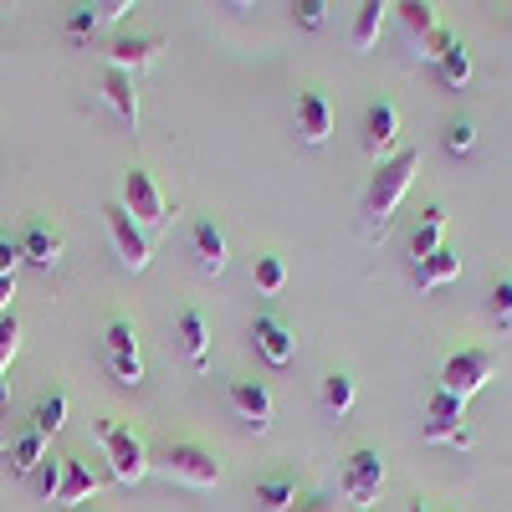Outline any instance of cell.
<instances>
[{"instance_id":"ba28073f","label":"cell","mask_w":512,"mask_h":512,"mask_svg":"<svg viewBox=\"0 0 512 512\" xmlns=\"http://www.w3.org/2000/svg\"><path fill=\"white\" fill-rule=\"evenodd\" d=\"M123 210H128V216H134L144 231L164 226V195H159V185H154L149 169H128V175H123Z\"/></svg>"},{"instance_id":"ab89813d","label":"cell","mask_w":512,"mask_h":512,"mask_svg":"<svg viewBox=\"0 0 512 512\" xmlns=\"http://www.w3.org/2000/svg\"><path fill=\"white\" fill-rule=\"evenodd\" d=\"M6 400H11V384H6V379H0V410H6Z\"/></svg>"},{"instance_id":"d4e9b609","label":"cell","mask_w":512,"mask_h":512,"mask_svg":"<svg viewBox=\"0 0 512 512\" xmlns=\"http://www.w3.org/2000/svg\"><path fill=\"white\" fill-rule=\"evenodd\" d=\"M256 502H262V512H292V502H297V477H292V472L262 477V482H256Z\"/></svg>"},{"instance_id":"4dcf8cb0","label":"cell","mask_w":512,"mask_h":512,"mask_svg":"<svg viewBox=\"0 0 512 512\" xmlns=\"http://www.w3.org/2000/svg\"><path fill=\"white\" fill-rule=\"evenodd\" d=\"M103 26H98V6H72V16H67V36L72 41H93Z\"/></svg>"},{"instance_id":"8fae6325","label":"cell","mask_w":512,"mask_h":512,"mask_svg":"<svg viewBox=\"0 0 512 512\" xmlns=\"http://www.w3.org/2000/svg\"><path fill=\"white\" fill-rule=\"evenodd\" d=\"M164 52V36L154 31H139V36H113V47H108V67L118 72H144L149 62H159Z\"/></svg>"},{"instance_id":"7402d4cb","label":"cell","mask_w":512,"mask_h":512,"mask_svg":"<svg viewBox=\"0 0 512 512\" xmlns=\"http://www.w3.org/2000/svg\"><path fill=\"white\" fill-rule=\"evenodd\" d=\"M6 461H11V472H16V477H31L36 466L47 461V436H41V431H21V436L11 441Z\"/></svg>"},{"instance_id":"277c9868","label":"cell","mask_w":512,"mask_h":512,"mask_svg":"<svg viewBox=\"0 0 512 512\" xmlns=\"http://www.w3.org/2000/svg\"><path fill=\"white\" fill-rule=\"evenodd\" d=\"M420 441H441V446H472V425H466V400L436 390L431 405L420 415Z\"/></svg>"},{"instance_id":"74e56055","label":"cell","mask_w":512,"mask_h":512,"mask_svg":"<svg viewBox=\"0 0 512 512\" xmlns=\"http://www.w3.org/2000/svg\"><path fill=\"white\" fill-rule=\"evenodd\" d=\"M128 16V0H108V6H98V26H113Z\"/></svg>"},{"instance_id":"d6986e66","label":"cell","mask_w":512,"mask_h":512,"mask_svg":"<svg viewBox=\"0 0 512 512\" xmlns=\"http://www.w3.org/2000/svg\"><path fill=\"white\" fill-rule=\"evenodd\" d=\"M88 497H98V477H93L82 461L62 456V487H57V507H77V502H88Z\"/></svg>"},{"instance_id":"1f68e13d","label":"cell","mask_w":512,"mask_h":512,"mask_svg":"<svg viewBox=\"0 0 512 512\" xmlns=\"http://www.w3.org/2000/svg\"><path fill=\"white\" fill-rule=\"evenodd\" d=\"M108 354H139V333L128 318H113L108 323Z\"/></svg>"},{"instance_id":"e0dca14e","label":"cell","mask_w":512,"mask_h":512,"mask_svg":"<svg viewBox=\"0 0 512 512\" xmlns=\"http://www.w3.org/2000/svg\"><path fill=\"white\" fill-rule=\"evenodd\" d=\"M441 236H446V205H425V210H420V226L410 231V256H415V267L425 262V256L441 251Z\"/></svg>"},{"instance_id":"d6a6232c","label":"cell","mask_w":512,"mask_h":512,"mask_svg":"<svg viewBox=\"0 0 512 512\" xmlns=\"http://www.w3.org/2000/svg\"><path fill=\"white\" fill-rule=\"evenodd\" d=\"M282 282H287V267L277 262V256H256V287H262V292H282Z\"/></svg>"},{"instance_id":"b9f144b4","label":"cell","mask_w":512,"mask_h":512,"mask_svg":"<svg viewBox=\"0 0 512 512\" xmlns=\"http://www.w3.org/2000/svg\"><path fill=\"white\" fill-rule=\"evenodd\" d=\"M446 512H456V507H446Z\"/></svg>"},{"instance_id":"5bb4252c","label":"cell","mask_w":512,"mask_h":512,"mask_svg":"<svg viewBox=\"0 0 512 512\" xmlns=\"http://www.w3.org/2000/svg\"><path fill=\"white\" fill-rule=\"evenodd\" d=\"M251 338H256V349L267 354V364H292V354H297V338L287 333V323L277 318V313H256V323H251Z\"/></svg>"},{"instance_id":"603a6c76","label":"cell","mask_w":512,"mask_h":512,"mask_svg":"<svg viewBox=\"0 0 512 512\" xmlns=\"http://www.w3.org/2000/svg\"><path fill=\"white\" fill-rule=\"evenodd\" d=\"M451 277H461V256H456L451 246H441L436 256H425V262L415 267V282H420V292H431V287H446Z\"/></svg>"},{"instance_id":"8992f818","label":"cell","mask_w":512,"mask_h":512,"mask_svg":"<svg viewBox=\"0 0 512 512\" xmlns=\"http://www.w3.org/2000/svg\"><path fill=\"white\" fill-rule=\"evenodd\" d=\"M103 216H108V236H113V246H118V262L128 267V272H144L149 267V256H154V246H149V231L128 216L123 210V200H113V205H103Z\"/></svg>"},{"instance_id":"484cf974","label":"cell","mask_w":512,"mask_h":512,"mask_svg":"<svg viewBox=\"0 0 512 512\" xmlns=\"http://www.w3.org/2000/svg\"><path fill=\"white\" fill-rule=\"evenodd\" d=\"M323 410L328 415H349L354 410V379L349 374H323Z\"/></svg>"},{"instance_id":"4fadbf2b","label":"cell","mask_w":512,"mask_h":512,"mask_svg":"<svg viewBox=\"0 0 512 512\" xmlns=\"http://www.w3.org/2000/svg\"><path fill=\"white\" fill-rule=\"evenodd\" d=\"M328 134H333V108H328V98L323 93H297V139L303 144H328Z\"/></svg>"},{"instance_id":"836d02e7","label":"cell","mask_w":512,"mask_h":512,"mask_svg":"<svg viewBox=\"0 0 512 512\" xmlns=\"http://www.w3.org/2000/svg\"><path fill=\"white\" fill-rule=\"evenodd\" d=\"M36 487H41V497L47 502H57V487H62V456H47L36 466Z\"/></svg>"},{"instance_id":"8d00e7d4","label":"cell","mask_w":512,"mask_h":512,"mask_svg":"<svg viewBox=\"0 0 512 512\" xmlns=\"http://www.w3.org/2000/svg\"><path fill=\"white\" fill-rule=\"evenodd\" d=\"M21 262H26V256H21V236H6V231H0V277H16Z\"/></svg>"},{"instance_id":"9a60e30c","label":"cell","mask_w":512,"mask_h":512,"mask_svg":"<svg viewBox=\"0 0 512 512\" xmlns=\"http://www.w3.org/2000/svg\"><path fill=\"white\" fill-rule=\"evenodd\" d=\"M190 241H195V256H200V272H205V277H221V272H226V262H231L221 226L210 221V216H200V221L190 226Z\"/></svg>"},{"instance_id":"e575fe53","label":"cell","mask_w":512,"mask_h":512,"mask_svg":"<svg viewBox=\"0 0 512 512\" xmlns=\"http://www.w3.org/2000/svg\"><path fill=\"white\" fill-rule=\"evenodd\" d=\"M108 369H113L118 384H139L144 379V359L139 354H108Z\"/></svg>"},{"instance_id":"ffe728a7","label":"cell","mask_w":512,"mask_h":512,"mask_svg":"<svg viewBox=\"0 0 512 512\" xmlns=\"http://www.w3.org/2000/svg\"><path fill=\"white\" fill-rule=\"evenodd\" d=\"M180 344H185L195 374H205V364H210V333H205V313L200 308H185L180 313Z\"/></svg>"},{"instance_id":"83f0119b","label":"cell","mask_w":512,"mask_h":512,"mask_svg":"<svg viewBox=\"0 0 512 512\" xmlns=\"http://www.w3.org/2000/svg\"><path fill=\"white\" fill-rule=\"evenodd\" d=\"M16 349H21V318H16V308H11V313H0V379H6Z\"/></svg>"},{"instance_id":"44dd1931","label":"cell","mask_w":512,"mask_h":512,"mask_svg":"<svg viewBox=\"0 0 512 512\" xmlns=\"http://www.w3.org/2000/svg\"><path fill=\"white\" fill-rule=\"evenodd\" d=\"M384 11H390L384 0H364V6H359V16H354V26H349V47H354V52H369L374 41H379Z\"/></svg>"},{"instance_id":"3957f363","label":"cell","mask_w":512,"mask_h":512,"mask_svg":"<svg viewBox=\"0 0 512 512\" xmlns=\"http://www.w3.org/2000/svg\"><path fill=\"white\" fill-rule=\"evenodd\" d=\"M149 472H164L169 482H185V487H216L221 482V461L210 456L205 446H195V441H169V446H159L154 451V466Z\"/></svg>"},{"instance_id":"d590c367","label":"cell","mask_w":512,"mask_h":512,"mask_svg":"<svg viewBox=\"0 0 512 512\" xmlns=\"http://www.w3.org/2000/svg\"><path fill=\"white\" fill-rule=\"evenodd\" d=\"M292 16H297V26H303V31H318L328 21V0H297Z\"/></svg>"},{"instance_id":"52a82bcc","label":"cell","mask_w":512,"mask_h":512,"mask_svg":"<svg viewBox=\"0 0 512 512\" xmlns=\"http://www.w3.org/2000/svg\"><path fill=\"white\" fill-rule=\"evenodd\" d=\"M338 487H344V497L364 512L369 502H379V492H384V456L379 451H354L349 461H344V477H338Z\"/></svg>"},{"instance_id":"ac0fdd59","label":"cell","mask_w":512,"mask_h":512,"mask_svg":"<svg viewBox=\"0 0 512 512\" xmlns=\"http://www.w3.org/2000/svg\"><path fill=\"white\" fill-rule=\"evenodd\" d=\"M103 98H108V108H113L123 123H139V88H134V72L108 67V72H103Z\"/></svg>"},{"instance_id":"60d3db41","label":"cell","mask_w":512,"mask_h":512,"mask_svg":"<svg viewBox=\"0 0 512 512\" xmlns=\"http://www.w3.org/2000/svg\"><path fill=\"white\" fill-rule=\"evenodd\" d=\"M410 512H431V507H425V502H415V507H410Z\"/></svg>"},{"instance_id":"2e32d148","label":"cell","mask_w":512,"mask_h":512,"mask_svg":"<svg viewBox=\"0 0 512 512\" xmlns=\"http://www.w3.org/2000/svg\"><path fill=\"white\" fill-rule=\"evenodd\" d=\"M395 16H400V26H405V41H410V52L415 57H425V47L436 41V6H420V0H405V6H390Z\"/></svg>"},{"instance_id":"f35d334b","label":"cell","mask_w":512,"mask_h":512,"mask_svg":"<svg viewBox=\"0 0 512 512\" xmlns=\"http://www.w3.org/2000/svg\"><path fill=\"white\" fill-rule=\"evenodd\" d=\"M11 297H16V277H0V313H11Z\"/></svg>"},{"instance_id":"7c38bea8","label":"cell","mask_w":512,"mask_h":512,"mask_svg":"<svg viewBox=\"0 0 512 512\" xmlns=\"http://www.w3.org/2000/svg\"><path fill=\"white\" fill-rule=\"evenodd\" d=\"M62 231L52 226V221H26V231H21V256L31 267H41V272H52L57 262H62Z\"/></svg>"},{"instance_id":"7a4b0ae2","label":"cell","mask_w":512,"mask_h":512,"mask_svg":"<svg viewBox=\"0 0 512 512\" xmlns=\"http://www.w3.org/2000/svg\"><path fill=\"white\" fill-rule=\"evenodd\" d=\"M93 441H98V446H103V456H108V472H113V482H128V487H134L139 477H149L154 451L144 446V436L134 431V425H118V420H93Z\"/></svg>"},{"instance_id":"5b68a950","label":"cell","mask_w":512,"mask_h":512,"mask_svg":"<svg viewBox=\"0 0 512 512\" xmlns=\"http://www.w3.org/2000/svg\"><path fill=\"white\" fill-rule=\"evenodd\" d=\"M492 369H497L492 349H461V354H451V359L441 364V390L456 395V400H472L482 384L492 379Z\"/></svg>"},{"instance_id":"f1b7e54d","label":"cell","mask_w":512,"mask_h":512,"mask_svg":"<svg viewBox=\"0 0 512 512\" xmlns=\"http://www.w3.org/2000/svg\"><path fill=\"white\" fill-rule=\"evenodd\" d=\"M487 313H492V323H512V277H497L492 287H487Z\"/></svg>"},{"instance_id":"4316f807","label":"cell","mask_w":512,"mask_h":512,"mask_svg":"<svg viewBox=\"0 0 512 512\" xmlns=\"http://www.w3.org/2000/svg\"><path fill=\"white\" fill-rule=\"evenodd\" d=\"M436 67H441V82H446V88H466V82H472V52L461 47V36L451 41V52H446Z\"/></svg>"},{"instance_id":"6da1fadb","label":"cell","mask_w":512,"mask_h":512,"mask_svg":"<svg viewBox=\"0 0 512 512\" xmlns=\"http://www.w3.org/2000/svg\"><path fill=\"white\" fill-rule=\"evenodd\" d=\"M415 169H420V149H395L384 164H374V180L364 190V221H369V236L384 241V231H390L395 221V210L415 180Z\"/></svg>"},{"instance_id":"30bf717a","label":"cell","mask_w":512,"mask_h":512,"mask_svg":"<svg viewBox=\"0 0 512 512\" xmlns=\"http://www.w3.org/2000/svg\"><path fill=\"white\" fill-rule=\"evenodd\" d=\"M226 400H231V410L251 425L256 436L272 425V395H267L262 379H231V384H226Z\"/></svg>"},{"instance_id":"9c48e42d","label":"cell","mask_w":512,"mask_h":512,"mask_svg":"<svg viewBox=\"0 0 512 512\" xmlns=\"http://www.w3.org/2000/svg\"><path fill=\"white\" fill-rule=\"evenodd\" d=\"M395 144H400V108L379 98V103L364 108V154L374 164H384L395 154Z\"/></svg>"},{"instance_id":"cb8c5ba5","label":"cell","mask_w":512,"mask_h":512,"mask_svg":"<svg viewBox=\"0 0 512 512\" xmlns=\"http://www.w3.org/2000/svg\"><path fill=\"white\" fill-rule=\"evenodd\" d=\"M62 425H67V390H47V395L36 400V410H31V431H41V436L52 441Z\"/></svg>"},{"instance_id":"f546056e","label":"cell","mask_w":512,"mask_h":512,"mask_svg":"<svg viewBox=\"0 0 512 512\" xmlns=\"http://www.w3.org/2000/svg\"><path fill=\"white\" fill-rule=\"evenodd\" d=\"M446 149L451 154H472L477 149V123L472 118H451L446 123Z\"/></svg>"}]
</instances>
